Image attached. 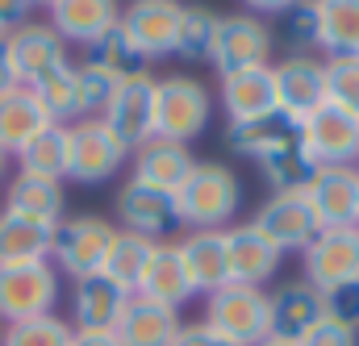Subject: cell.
Wrapping results in <instances>:
<instances>
[{"label":"cell","mask_w":359,"mask_h":346,"mask_svg":"<svg viewBox=\"0 0 359 346\" xmlns=\"http://www.w3.org/2000/svg\"><path fill=\"white\" fill-rule=\"evenodd\" d=\"M238 175L222 163H196L176 192L180 217L188 230H226L230 217L238 213Z\"/></svg>","instance_id":"1"},{"label":"cell","mask_w":359,"mask_h":346,"mask_svg":"<svg viewBox=\"0 0 359 346\" xmlns=\"http://www.w3.org/2000/svg\"><path fill=\"white\" fill-rule=\"evenodd\" d=\"M205 326L230 346H259L268 338V292L255 284H222L205 296Z\"/></svg>","instance_id":"2"},{"label":"cell","mask_w":359,"mask_h":346,"mask_svg":"<svg viewBox=\"0 0 359 346\" xmlns=\"http://www.w3.org/2000/svg\"><path fill=\"white\" fill-rule=\"evenodd\" d=\"M209 113H213V100L201 80H192V76L155 80V138L188 146L196 134H205Z\"/></svg>","instance_id":"3"},{"label":"cell","mask_w":359,"mask_h":346,"mask_svg":"<svg viewBox=\"0 0 359 346\" xmlns=\"http://www.w3.org/2000/svg\"><path fill=\"white\" fill-rule=\"evenodd\" d=\"M113 238H117V226L104 217H63L55 226L50 263L59 275H72V279L96 275V271H104Z\"/></svg>","instance_id":"4"},{"label":"cell","mask_w":359,"mask_h":346,"mask_svg":"<svg viewBox=\"0 0 359 346\" xmlns=\"http://www.w3.org/2000/svg\"><path fill=\"white\" fill-rule=\"evenodd\" d=\"M59 305V271L55 263H8L0 267V321L46 317Z\"/></svg>","instance_id":"5"},{"label":"cell","mask_w":359,"mask_h":346,"mask_svg":"<svg viewBox=\"0 0 359 346\" xmlns=\"http://www.w3.org/2000/svg\"><path fill=\"white\" fill-rule=\"evenodd\" d=\"M113 209H117V221H121L126 234H138V238H147V242H155V247L184 230L176 196H172V192H159V188H147V184H138V179H126V184H121Z\"/></svg>","instance_id":"6"},{"label":"cell","mask_w":359,"mask_h":346,"mask_svg":"<svg viewBox=\"0 0 359 346\" xmlns=\"http://www.w3.org/2000/svg\"><path fill=\"white\" fill-rule=\"evenodd\" d=\"M130 151L109 134L100 117L67 125V179L76 184H104L126 167Z\"/></svg>","instance_id":"7"},{"label":"cell","mask_w":359,"mask_h":346,"mask_svg":"<svg viewBox=\"0 0 359 346\" xmlns=\"http://www.w3.org/2000/svg\"><path fill=\"white\" fill-rule=\"evenodd\" d=\"M301 146L313 155L318 167H355L359 163V117L322 104L301 121Z\"/></svg>","instance_id":"8"},{"label":"cell","mask_w":359,"mask_h":346,"mask_svg":"<svg viewBox=\"0 0 359 346\" xmlns=\"http://www.w3.org/2000/svg\"><path fill=\"white\" fill-rule=\"evenodd\" d=\"M268 59H271V29L264 25V17H251V13L222 17L217 42H213V59H209L222 76L268 67Z\"/></svg>","instance_id":"9"},{"label":"cell","mask_w":359,"mask_h":346,"mask_svg":"<svg viewBox=\"0 0 359 346\" xmlns=\"http://www.w3.org/2000/svg\"><path fill=\"white\" fill-rule=\"evenodd\" d=\"M100 121L109 125V134L126 151H138L142 142H151L155 138V76L117 84L109 109L100 113Z\"/></svg>","instance_id":"10"},{"label":"cell","mask_w":359,"mask_h":346,"mask_svg":"<svg viewBox=\"0 0 359 346\" xmlns=\"http://www.w3.org/2000/svg\"><path fill=\"white\" fill-rule=\"evenodd\" d=\"M255 226L268 234L280 251H305L322 234L318 213H313L305 192H271L268 200L259 205V213H255Z\"/></svg>","instance_id":"11"},{"label":"cell","mask_w":359,"mask_h":346,"mask_svg":"<svg viewBox=\"0 0 359 346\" xmlns=\"http://www.w3.org/2000/svg\"><path fill=\"white\" fill-rule=\"evenodd\" d=\"M222 242H226V275H230V284H255V288H264V279H271L280 259H284V251L271 242L255 221L226 226Z\"/></svg>","instance_id":"12"},{"label":"cell","mask_w":359,"mask_h":346,"mask_svg":"<svg viewBox=\"0 0 359 346\" xmlns=\"http://www.w3.org/2000/svg\"><path fill=\"white\" fill-rule=\"evenodd\" d=\"M301 263H305V279L318 292H326L334 284H347V279H359V226H351V230H322L301 251Z\"/></svg>","instance_id":"13"},{"label":"cell","mask_w":359,"mask_h":346,"mask_svg":"<svg viewBox=\"0 0 359 346\" xmlns=\"http://www.w3.org/2000/svg\"><path fill=\"white\" fill-rule=\"evenodd\" d=\"M4 46H8L13 67H17V80L25 88L38 84L42 76H50V71H59L67 63V42L50 29V21L17 25L13 34H4Z\"/></svg>","instance_id":"14"},{"label":"cell","mask_w":359,"mask_h":346,"mask_svg":"<svg viewBox=\"0 0 359 346\" xmlns=\"http://www.w3.org/2000/svg\"><path fill=\"white\" fill-rule=\"evenodd\" d=\"M318 321H326V305L309 279H292L268 296V338L301 342Z\"/></svg>","instance_id":"15"},{"label":"cell","mask_w":359,"mask_h":346,"mask_svg":"<svg viewBox=\"0 0 359 346\" xmlns=\"http://www.w3.org/2000/svg\"><path fill=\"white\" fill-rule=\"evenodd\" d=\"M276 80V109L292 113L297 121H305L309 113H318L326 104V71L322 59L313 55H288L271 67Z\"/></svg>","instance_id":"16"},{"label":"cell","mask_w":359,"mask_h":346,"mask_svg":"<svg viewBox=\"0 0 359 346\" xmlns=\"http://www.w3.org/2000/svg\"><path fill=\"white\" fill-rule=\"evenodd\" d=\"M180 13H184L180 0H134L130 8H121V29L155 63V59H163V55L176 50Z\"/></svg>","instance_id":"17"},{"label":"cell","mask_w":359,"mask_h":346,"mask_svg":"<svg viewBox=\"0 0 359 346\" xmlns=\"http://www.w3.org/2000/svg\"><path fill=\"white\" fill-rule=\"evenodd\" d=\"M322 230L359 226V167H322L305 188Z\"/></svg>","instance_id":"18"},{"label":"cell","mask_w":359,"mask_h":346,"mask_svg":"<svg viewBox=\"0 0 359 346\" xmlns=\"http://www.w3.org/2000/svg\"><path fill=\"white\" fill-rule=\"evenodd\" d=\"M301 142V121L284 109H271L264 117H251V121H230L226 125V146L234 155H247V159H268L276 151Z\"/></svg>","instance_id":"19"},{"label":"cell","mask_w":359,"mask_h":346,"mask_svg":"<svg viewBox=\"0 0 359 346\" xmlns=\"http://www.w3.org/2000/svg\"><path fill=\"white\" fill-rule=\"evenodd\" d=\"M130 296L134 292H126L121 284H113L104 271L76 279V292H72V326L76 330H117Z\"/></svg>","instance_id":"20"},{"label":"cell","mask_w":359,"mask_h":346,"mask_svg":"<svg viewBox=\"0 0 359 346\" xmlns=\"http://www.w3.org/2000/svg\"><path fill=\"white\" fill-rule=\"evenodd\" d=\"M134 296H142V300H151V305H163V309H172V313H180V309L196 296L192 284H188V271H184V263H180L176 242H159V247L151 251L147 271H142Z\"/></svg>","instance_id":"21"},{"label":"cell","mask_w":359,"mask_h":346,"mask_svg":"<svg viewBox=\"0 0 359 346\" xmlns=\"http://www.w3.org/2000/svg\"><path fill=\"white\" fill-rule=\"evenodd\" d=\"M84 67L100 71V76H109L113 84H126V80H142V76H151V59L134 46V38L121 29V21L84 46Z\"/></svg>","instance_id":"22"},{"label":"cell","mask_w":359,"mask_h":346,"mask_svg":"<svg viewBox=\"0 0 359 346\" xmlns=\"http://www.w3.org/2000/svg\"><path fill=\"white\" fill-rule=\"evenodd\" d=\"M117 21H121L117 0H55L50 4V29L76 46H88L92 38H100Z\"/></svg>","instance_id":"23"},{"label":"cell","mask_w":359,"mask_h":346,"mask_svg":"<svg viewBox=\"0 0 359 346\" xmlns=\"http://www.w3.org/2000/svg\"><path fill=\"white\" fill-rule=\"evenodd\" d=\"M176 251H180L184 271H188L192 292L209 296V292H217L222 284H230V275H226V242H222V230H192L188 238L176 242Z\"/></svg>","instance_id":"24"},{"label":"cell","mask_w":359,"mask_h":346,"mask_svg":"<svg viewBox=\"0 0 359 346\" xmlns=\"http://www.w3.org/2000/svg\"><path fill=\"white\" fill-rule=\"evenodd\" d=\"M192 167H196V159L188 155V146L168 142V138H151L134 151V179L147 184V188L172 192V196L180 192V184L188 179Z\"/></svg>","instance_id":"25"},{"label":"cell","mask_w":359,"mask_h":346,"mask_svg":"<svg viewBox=\"0 0 359 346\" xmlns=\"http://www.w3.org/2000/svg\"><path fill=\"white\" fill-rule=\"evenodd\" d=\"M4 209L8 213H21L29 221H42V226H59L63 221V209H67V196H63V184L59 179L17 172L13 184H8V192H4Z\"/></svg>","instance_id":"26"},{"label":"cell","mask_w":359,"mask_h":346,"mask_svg":"<svg viewBox=\"0 0 359 346\" xmlns=\"http://www.w3.org/2000/svg\"><path fill=\"white\" fill-rule=\"evenodd\" d=\"M113 334L121 346H172L180 334V313L163 309V305H151L142 296H130Z\"/></svg>","instance_id":"27"},{"label":"cell","mask_w":359,"mask_h":346,"mask_svg":"<svg viewBox=\"0 0 359 346\" xmlns=\"http://www.w3.org/2000/svg\"><path fill=\"white\" fill-rule=\"evenodd\" d=\"M222 104L230 121H251L276 109V80L271 67H251L238 76H222Z\"/></svg>","instance_id":"28"},{"label":"cell","mask_w":359,"mask_h":346,"mask_svg":"<svg viewBox=\"0 0 359 346\" xmlns=\"http://www.w3.org/2000/svg\"><path fill=\"white\" fill-rule=\"evenodd\" d=\"M55 242V226L29 221L21 213H0V267L8 263H46Z\"/></svg>","instance_id":"29"},{"label":"cell","mask_w":359,"mask_h":346,"mask_svg":"<svg viewBox=\"0 0 359 346\" xmlns=\"http://www.w3.org/2000/svg\"><path fill=\"white\" fill-rule=\"evenodd\" d=\"M46 125H55V121L42 113L38 96L25 84L13 88L8 96H0V151L17 155V151H21L34 134H42Z\"/></svg>","instance_id":"30"},{"label":"cell","mask_w":359,"mask_h":346,"mask_svg":"<svg viewBox=\"0 0 359 346\" xmlns=\"http://www.w3.org/2000/svg\"><path fill=\"white\" fill-rule=\"evenodd\" d=\"M313 13L326 55H359V0H313Z\"/></svg>","instance_id":"31"},{"label":"cell","mask_w":359,"mask_h":346,"mask_svg":"<svg viewBox=\"0 0 359 346\" xmlns=\"http://www.w3.org/2000/svg\"><path fill=\"white\" fill-rule=\"evenodd\" d=\"M17 167L25 175L67 179V125H46L17 151Z\"/></svg>","instance_id":"32"},{"label":"cell","mask_w":359,"mask_h":346,"mask_svg":"<svg viewBox=\"0 0 359 346\" xmlns=\"http://www.w3.org/2000/svg\"><path fill=\"white\" fill-rule=\"evenodd\" d=\"M217 25H222V17L209 4H184L172 55H180L184 63H209L213 59V42H217Z\"/></svg>","instance_id":"33"},{"label":"cell","mask_w":359,"mask_h":346,"mask_svg":"<svg viewBox=\"0 0 359 346\" xmlns=\"http://www.w3.org/2000/svg\"><path fill=\"white\" fill-rule=\"evenodd\" d=\"M259 172H264L271 192H305L322 167L313 163V155H309L301 142H292V146L276 151V155H268V159H259Z\"/></svg>","instance_id":"34"},{"label":"cell","mask_w":359,"mask_h":346,"mask_svg":"<svg viewBox=\"0 0 359 346\" xmlns=\"http://www.w3.org/2000/svg\"><path fill=\"white\" fill-rule=\"evenodd\" d=\"M151 251H155V242L117 230V238H113V247H109V259H104V275H109L113 284H121L126 292H134L138 279H142V271H147Z\"/></svg>","instance_id":"35"},{"label":"cell","mask_w":359,"mask_h":346,"mask_svg":"<svg viewBox=\"0 0 359 346\" xmlns=\"http://www.w3.org/2000/svg\"><path fill=\"white\" fill-rule=\"evenodd\" d=\"M29 92L38 96L42 113H46L55 125H67L72 117H80V113H76V67H72V63H63L59 71H50V76H42L38 84H29Z\"/></svg>","instance_id":"36"},{"label":"cell","mask_w":359,"mask_h":346,"mask_svg":"<svg viewBox=\"0 0 359 346\" xmlns=\"http://www.w3.org/2000/svg\"><path fill=\"white\" fill-rule=\"evenodd\" d=\"M76 338V326L46 313V317H29V321H13L4 326L0 346H72Z\"/></svg>","instance_id":"37"},{"label":"cell","mask_w":359,"mask_h":346,"mask_svg":"<svg viewBox=\"0 0 359 346\" xmlns=\"http://www.w3.org/2000/svg\"><path fill=\"white\" fill-rule=\"evenodd\" d=\"M326 104L359 117V55H326Z\"/></svg>","instance_id":"38"},{"label":"cell","mask_w":359,"mask_h":346,"mask_svg":"<svg viewBox=\"0 0 359 346\" xmlns=\"http://www.w3.org/2000/svg\"><path fill=\"white\" fill-rule=\"evenodd\" d=\"M113 92H117V84H113L109 76L92 71V67H84V63L76 67V113H80V121H88V117H100V113L109 109Z\"/></svg>","instance_id":"39"},{"label":"cell","mask_w":359,"mask_h":346,"mask_svg":"<svg viewBox=\"0 0 359 346\" xmlns=\"http://www.w3.org/2000/svg\"><path fill=\"white\" fill-rule=\"evenodd\" d=\"M280 21H284V42L292 46V55H309V46H318V13H313V0L292 4Z\"/></svg>","instance_id":"40"},{"label":"cell","mask_w":359,"mask_h":346,"mask_svg":"<svg viewBox=\"0 0 359 346\" xmlns=\"http://www.w3.org/2000/svg\"><path fill=\"white\" fill-rule=\"evenodd\" d=\"M322 305H326V321L334 326H347L359 334V279H347V284H334L322 292Z\"/></svg>","instance_id":"41"},{"label":"cell","mask_w":359,"mask_h":346,"mask_svg":"<svg viewBox=\"0 0 359 346\" xmlns=\"http://www.w3.org/2000/svg\"><path fill=\"white\" fill-rule=\"evenodd\" d=\"M297 346H359V334L347 326H334V321H318Z\"/></svg>","instance_id":"42"},{"label":"cell","mask_w":359,"mask_h":346,"mask_svg":"<svg viewBox=\"0 0 359 346\" xmlns=\"http://www.w3.org/2000/svg\"><path fill=\"white\" fill-rule=\"evenodd\" d=\"M172 346H230V342L217 338L205 321H196V326H180V334H176V342Z\"/></svg>","instance_id":"43"},{"label":"cell","mask_w":359,"mask_h":346,"mask_svg":"<svg viewBox=\"0 0 359 346\" xmlns=\"http://www.w3.org/2000/svg\"><path fill=\"white\" fill-rule=\"evenodd\" d=\"M29 8H34V0H0V29L13 34L17 25H25L29 21Z\"/></svg>","instance_id":"44"},{"label":"cell","mask_w":359,"mask_h":346,"mask_svg":"<svg viewBox=\"0 0 359 346\" xmlns=\"http://www.w3.org/2000/svg\"><path fill=\"white\" fill-rule=\"evenodd\" d=\"M72 346H121L113 330H76Z\"/></svg>","instance_id":"45"},{"label":"cell","mask_w":359,"mask_h":346,"mask_svg":"<svg viewBox=\"0 0 359 346\" xmlns=\"http://www.w3.org/2000/svg\"><path fill=\"white\" fill-rule=\"evenodd\" d=\"M13 88H21V80H17V67H13V59H8V46L0 42V96H8Z\"/></svg>","instance_id":"46"},{"label":"cell","mask_w":359,"mask_h":346,"mask_svg":"<svg viewBox=\"0 0 359 346\" xmlns=\"http://www.w3.org/2000/svg\"><path fill=\"white\" fill-rule=\"evenodd\" d=\"M243 4L251 8V17H255V13H276V17H284V13H288L292 4H301V0H243Z\"/></svg>","instance_id":"47"},{"label":"cell","mask_w":359,"mask_h":346,"mask_svg":"<svg viewBox=\"0 0 359 346\" xmlns=\"http://www.w3.org/2000/svg\"><path fill=\"white\" fill-rule=\"evenodd\" d=\"M8 175V151H0V179Z\"/></svg>","instance_id":"48"},{"label":"cell","mask_w":359,"mask_h":346,"mask_svg":"<svg viewBox=\"0 0 359 346\" xmlns=\"http://www.w3.org/2000/svg\"><path fill=\"white\" fill-rule=\"evenodd\" d=\"M259 346H297V342H280V338H264Z\"/></svg>","instance_id":"49"},{"label":"cell","mask_w":359,"mask_h":346,"mask_svg":"<svg viewBox=\"0 0 359 346\" xmlns=\"http://www.w3.org/2000/svg\"><path fill=\"white\" fill-rule=\"evenodd\" d=\"M34 4H46V8H50V4H55V0H34Z\"/></svg>","instance_id":"50"},{"label":"cell","mask_w":359,"mask_h":346,"mask_svg":"<svg viewBox=\"0 0 359 346\" xmlns=\"http://www.w3.org/2000/svg\"><path fill=\"white\" fill-rule=\"evenodd\" d=\"M0 42H4V29H0Z\"/></svg>","instance_id":"51"}]
</instances>
